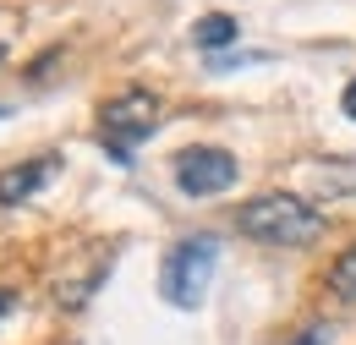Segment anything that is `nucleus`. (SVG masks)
<instances>
[{
	"mask_svg": "<svg viewBox=\"0 0 356 345\" xmlns=\"http://www.w3.org/2000/svg\"><path fill=\"white\" fill-rule=\"evenodd\" d=\"M55 165H60V154H39V159H22V165L0 170V209H22L33 192H44Z\"/></svg>",
	"mask_w": 356,
	"mask_h": 345,
	"instance_id": "5",
	"label": "nucleus"
},
{
	"mask_svg": "<svg viewBox=\"0 0 356 345\" xmlns=\"http://www.w3.org/2000/svg\"><path fill=\"white\" fill-rule=\"evenodd\" d=\"M214 268H220V236H209V230L181 236L176 247L165 252V263H159V296L170 307H181V312L203 307Z\"/></svg>",
	"mask_w": 356,
	"mask_h": 345,
	"instance_id": "3",
	"label": "nucleus"
},
{
	"mask_svg": "<svg viewBox=\"0 0 356 345\" xmlns=\"http://www.w3.org/2000/svg\"><path fill=\"white\" fill-rule=\"evenodd\" d=\"M0 55H6V49H0Z\"/></svg>",
	"mask_w": 356,
	"mask_h": 345,
	"instance_id": "12",
	"label": "nucleus"
},
{
	"mask_svg": "<svg viewBox=\"0 0 356 345\" xmlns=\"http://www.w3.org/2000/svg\"><path fill=\"white\" fill-rule=\"evenodd\" d=\"M159 121H165V104L154 88H121L115 99L99 104V143L115 165H132L137 148L159 131Z\"/></svg>",
	"mask_w": 356,
	"mask_h": 345,
	"instance_id": "2",
	"label": "nucleus"
},
{
	"mask_svg": "<svg viewBox=\"0 0 356 345\" xmlns=\"http://www.w3.org/2000/svg\"><path fill=\"white\" fill-rule=\"evenodd\" d=\"M236 230L258 247H312L323 236V214L296 192H258L236 209Z\"/></svg>",
	"mask_w": 356,
	"mask_h": 345,
	"instance_id": "1",
	"label": "nucleus"
},
{
	"mask_svg": "<svg viewBox=\"0 0 356 345\" xmlns=\"http://www.w3.org/2000/svg\"><path fill=\"white\" fill-rule=\"evenodd\" d=\"M170 170H176V186L186 198H220V192H230V186L241 181L236 154H230V148H214V143L181 148L176 159H170Z\"/></svg>",
	"mask_w": 356,
	"mask_h": 345,
	"instance_id": "4",
	"label": "nucleus"
},
{
	"mask_svg": "<svg viewBox=\"0 0 356 345\" xmlns=\"http://www.w3.org/2000/svg\"><path fill=\"white\" fill-rule=\"evenodd\" d=\"M340 110H346V121H356V77L346 83V93H340Z\"/></svg>",
	"mask_w": 356,
	"mask_h": 345,
	"instance_id": "10",
	"label": "nucleus"
},
{
	"mask_svg": "<svg viewBox=\"0 0 356 345\" xmlns=\"http://www.w3.org/2000/svg\"><path fill=\"white\" fill-rule=\"evenodd\" d=\"M291 345H329V323H307Z\"/></svg>",
	"mask_w": 356,
	"mask_h": 345,
	"instance_id": "9",
	"label": "nucleus"
},
{
	"mask_svg": "<svg viewBox=\"0 0 356 345\" xmlns=\"http://www.w3.org/2000/svg\"><path fill=\"white\" fill-rule=\"evenodd\" d=\"M312 192L318 198H351L356 192V159H318L312 165Z\"/></svg>",
	"mask_w": 356,
	"mask_h": 345,
	"instance_id": "6",
	"label": "nucleus"
},
{
	"mask_svg": "<svg viewBox=\"0 0 356 345\" xmlns=\"http://www.w3.org/2000/svg\"><path fill=\"white\" fill-rule=\"evenodd\" d=\"M236 39H241V22H236L230 11H209V17H197V22H192V44H197V49H209V55L225 49V44H236Z\"/></svg>",
	"mask_w": 356,
	"mask_h": 345,
	"instance_id": "7",
	"label": "nucleus"
},
{
	"mask_svg": "<svg viewBox=\"0 0 356 345\" xmlns=\"http://www.w3.org/2000/svg\"><path fill=\"white\" fill-rule=\"evenodd\" d=\"M11 312H17V291H6V285H0V323H6Z\"/></svg>",
	"mask_w": 356,
	"mask_h": 345,
	"instance_id": "11",
	"label": "nucleus"
},
{
	"mask_svg": "<svg viewBox=\"0 0 356 345\" xmlns=\"http://www.w3.org/2000/svg\"><path fill=\"white\" fill-rule=\"evenodd\" d=\"M329 291H334L340 302H356V247H346L340 258L329 263Z\"/></svg>",
	"mask_w": 356,
	"mask_h": 345,
	"instance_id": "8",
	"label": "nucleus"
}]
</instances>
